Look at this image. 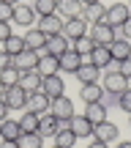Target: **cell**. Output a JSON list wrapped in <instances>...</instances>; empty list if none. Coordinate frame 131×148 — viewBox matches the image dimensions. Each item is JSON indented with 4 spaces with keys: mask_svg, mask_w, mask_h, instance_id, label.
Returning <instances> with one entry per match:
<instances>
[{
    "mask_svg": "<svg viewBox=\"0 0 131 148\" xmlns=\"http://www.w3.org/2000/svg\"><path fill=\"white\" fill-rule=\"evenodd\" d=\"M74 77H77L82 85H90V82H98V77H101V69H96L93 63H88V60H85V63L79 66L77 71H74Z\"/></svg>",
    "mask_w": 131,
    "mask_h": 148,
    "instance_id": "cell-19",
    "label": "cell"
},
{
    "mask_svg": "<svg viewBox=\"0 0 131 148\" xmlns=\"http://www.w3.org/2000/svg\"><path fill=\"white\" fill-rule=\"evenodd\" d=\"M16 143H19V148H41L44 145V137L38 132H22Z\"/></svg>",
    "mask_w": 131,
    "mask_h": 148,
    "instance_id": "cell-30",
    "label": "cell"
},
{
    "mask_svg": "<svg viewBox=\"0 0 131 148\" xmlns=\"http://www.w3.org/2000/svg\"><path fill=\"white\" fill-rule=\"evenodd\" d=\"M101 88H104V93H123L128 88V77H123L120 71H107Z\"/></svg>",
    "mask_w": 131,
    "mask_h": 148,
    "instance_id": "cell-7",
    "label": "cell"
},
{
    "mask_svg": "<svg viewBox=\"0 0 131 148\" xmlns=\"http://www.w3.org/2000/svg\"><path fill=\"white\" fill-rule=\"evenodd\" d=\"M128 8H131V3H128Z\"/></svg>",
    "mask_w": 131,
    "mask_h": 148,
    "instance_id": "cell-51",
    "label": "cell"
},
{
    "mask_svg": "<svg viewBox=\"0 0 131 148\" xmlns=\"http://www.w3.org/2000/svg\"><path fill=\"white\" fill-rule=\"evenodd\" d=\"M19 74L22 71H16L14 66L3 69V71H0V82H3V88H14V85H19Z\"/></svg>",
    "mask_w": 131,
    "mask_h": 148,
    "instance_id": "cell-33",
    "label": "cell"
},
{
    "mask_svg": "<svg viewBox=\"0 0 131 148\" xmlns=\"http://www.w3.org/2000/svg\"><path fill=\"white\" fill-rule=\"evenodd\" d=\"M88 38H90L93 44H98V47H109V44L115 41L112 27L107 25V22H93V25L88 27Z\"/></svg>",
    "mask_w": 131,
    "mask_h": 148,
    "instance_id": "cell-2",
    "label": "cell"
},
{
    "mask_svg": "<svg viewBox=\"0 0 131 148\" xmlns=\"http://www.w3.org/2000/svg\"><path fill=\"white\" fill-rule=\"evenodd\" d=\"M109 60H112L109 47H98V44H96V47H93V52L88 55V63H93L96 69H107V66H109Z\"/></svg>",
    "mask_w": 131,
    "mask_h": 148,
    "instance_id": "cell-22",
    "label": "cell"
},
{
    "mask_svg": "<svg viewBox=\"0 0 131 148\" xmlns=\"http://www.w3.org/2000/svg\"><path fill=\"white\" fill-rule=\"evenodd\" d=\"M63 36L68 38V41H77V38L88 36V22L82 19V16H74V19H63Z\"/></svg>",
    "mask_w": 131,
    "mask_h": 148,
    "instance_id": "cell-5",
    "label": "cell"
},
{
    "mask_svg": "<svg viewBox=\"0 0 131 148\" xmlns=\"http://www.w3.org/2000/svg\"><path fill=\"white\" fill-rule=\"evenodd\" d=\"M55 8H58V0H36V3H33V11H36V16L55 14Z\"/></svg>",
    "mask_w": 131,
    "mask_h": 148,
    "instance_id": "cell-34",
    "label": "cell"
},
{
    "mask_svg": "<svg viewBox=\"0 0 131 148\" xmlns=\"http://www.w3.org/2000/svg\"><path fill=\"white\" fill-rule=\"evenodd\" d=\"M123 74V77H128L131 79V58H126V60H120V69H117Z\"/></svg>",
    "mask_w": 131,
    "mask_h": 148,
    "instance_id": "cell-37",
    "label": "cell"
},
{
    "mask_svg": "<svg viewBox=\"0 0 131 148\" xmlns=\"http://www.w3.org/2000/svg\"><path fill=\"white\" fill-rule=\"evenodd\" d=\"M93 47H96V44L90 41L88 36H82V38H77V41H71V49H74V52H79L85 60H88V55L93 52Z\"/></svg>",
    "mask_w": 131,
    "mask_h": 148,
    "instance_id": "cell-32",
    "label": "cell"
},
{
    "mask_svg": "<svg viewBox=\"0 0 131 148\" xmlns=\"http://www.w3.org/2000/svg\"><path fill=\"white\" fill-rule=\"evenodd\" d=\"M36 71L41 74V77H52V74H60V58H55V55H49L47 49H41V52H38Z\"/></svg>",
    "mask_w": 131,
    "mask_h": 148,
    "instance_id": "cell-4",
    "label": "cell"
},
{
    "mask_svg": "<svg viewBox=\"0 0 131 148\" xmlns=\"http://www.w3.org/2000/svg\"><path fill=\"white\" fill-rule=\"evenodd\" d=\"M128 123H131V112H128Z\"/></svg>",
    "mask_w": 131,
    "mask_h": 148,
    "instance_id": "cell-48",
    "label": "cell"
},
{
    "mask_svg": "<svg viewBox=\"0 0 131 148\" xmlns=\"http://www.w3.org/2000/svg\"><path fill=\"white\" fill-rule=\"evenodd\" d=\"M11 22H16L19 27H33V22H36V11H33V5L16 3V5H14V16H11Z\"/></svg>",
    "mask_w": 131,
    "mask_h": 148,
    "instance_id": "cell-9",
    "label": "cell"
},
{
    "mask_svg": "<svg viewBox=\"0 0 131 148\" xmlns=\"http://www.w3.org/2000/svg\"><path fill=\"white\" fill-rule=\"evenodd\" d=\"M49 104H52V99H49L44 90H33V93H27V107L25 110L36 112V115H41V112L49 110Z\"/></svg>",
    "mask_w": 131,
    "mask_h": 148,
    "instance_id": "cell-10",
    "label": "cell"
},
{
    "mask_svg": "<svg viewBox=\"0 0 131 148\" xmlns=\"http://www.w3.org/2000/svg\"><path fill=\"white\" fill-rule=\"evenodd\" d=\"M22 49H25V41H22V36H19V33H11V36L3 41V52H8L11 58H14V55H19Z\"/></svg>",
    "mask_w": 131,
    "mask_h": 148,
    "instance_id": "cell-29",
    "label": "cell"
},
{
    "mask_svg": "<svg viewBox=\"0 0 131 148\" xmlns=\"http://www.w3.org/2000/svg\"><path fill=\"white\" fill-rule=\"evenodd\" d=\"M3 3H8V5H16V3H22V0H3Z\"/></svg>",
    "mask_w": 131,
    "mask_h": 148,
    "instance_id": "cell-46",
    "label": "cell"
},
{
    "mask_svg": "<svg viewBox=\"0 0 131 148\" xmlns=\"http://www.w3.org/2000/svg\"><path fill=\"white\" fill-rule=\"evenodd\" d=\"M22 41H25V49H33V52H41L44 44H47V36H44L38 27H33V30H27L25 36H22Z\"/></svg>",
    "mask_w": 131,
    "mask_h": 148,
    "instance_id": "cell-21",
    "label": "cell"
},
{
    "mask_svg": "<svg viewBox=\"0 0 131 148\" xmlns=\"http://www.w3.org/2000/svg\"><path fill=\"white\" fill-rule=\"evenodd\" d=\"M49 112H52V115L60 121V126H66L68 118H71L77 110H74V101L63 93V96H55V99H52V104H49Z\"/></svg>",
    "mask_w": 131,
    "mask_h": 148,
    "instance_id": "cell-1",
    "label": "cell"
},
{
    "mask_svg": "<svg viewBox=\"0 0 131 148\" xmlns=\"http://www.w3.org/2000/svg\"><path fill=\"white\" fill-rule=\"evenodd\" d=\"M85 118H88L90 123H101V121H107V107L101 104V101H93V104H85V112H82Z\"/></svg>",
    "mask_w": 131,
    "mask_h": 148,
    "instance_id": "cell-26",
    "label": "cell"
},
{
    "mask_svg": "<svg viewBox=\"0 0 131 148\" xmlns=\"http://www.w3.org/2000/svg\"><path fill=\"white\" fill-rule=\"evenodd\" d=\"M128 88H131V79H128Z\"/></svg>",
    "mask_w": 131,
    "mask_h": 148,
    "instance_id": "cell-49",
    "label": "cell"
},
{
    "mask_svg": "<svg viewBox=\"0 0 131 148\" xmlns=\"http://www.w3.org/2000/svg\"><path fill=\"white\" fill-rule=\"evenodd\" d=\"M104 14H107V5L104 3H93V5H82V19L85 22H90V25H93V22H101L104 19Z\"/></svg>",
    "mask_w": 131,
    "mask_h": 148,
    "instance_id": "cell-25",
    "label": "cell"
},
{
    "mask_svg": "<svg viewBox=\"0 0 131 148\" xmlns=\"http://www.w3.org/2000/svg\"><path fill=\"white\" fill-rule=\"evenodd\" d=\"M36 27L49 38V36H58V33L63 30V19H60L58 14H47V16H38V25Z\"/></svg>",
    "mask_w": 131,
    "mask_h": 148,
    "instance_id": "cell-11",
    "label": "cell"
},
{
    "mask_svg": "<svg viewBox=\"0 0 131 148\" xmlns=\"http://www.w3.org/2000/svg\"><path fill=\"white\" fill-rule=\"evenodd\" d=\"M88 148H109V143H101V140H93Z\"/></svg>",
    "mask_w": 131,
    "mask_h": 148,
    "instance_id": "cell-43",
    "label": "cell"
},
{
    "mask_svg": "<svg viewBox=\"0 0 131 148\" xmlns=\"http://www.w3.org/2000/svg\"><path fill=\"white\" fill-rule=\"evenodd\" d=\"M41 90L49 96V99H55V96H63V93H66V82H63L60 74H52V77H44Z\"/></svg>",
    "mask_w": 131,
    "mask_h": 148,
    "instance_id": "cell-15",
    "label": "cell"
},
{
    "mask_svg": "<svg viewBox=\"0 0 131 148\" xmlns=\"http://www.w3.org/2000/svg\"><path fill=\"white\" fill-rule=\"evenodd\" d=\"M55 14H58L60 19H74V16L82 14V3H79V0H58Z\"/></svg>",
    "mask_w": 131,
    "mask_h": 148,
    "instance_id": "cell-16",
    "label": "cell"
},
{
    "mask_svg": "<svg viewBox=\"0 0 131 148\" xmlns=\"http://www.w3.org/2000/svg\"><path fill=\"white\" fill-rule=\"evenodd\" d=\"M11 16H14V5L0 0V22H11Z\"/></svg>",
    "mask_w": 131,
    "mask_h": 148,
    "instance_id": "cell-36",
    "label": "cell"
},
{
    "mask_svg": "<svg viewBox=\"0 0 131 148\" xmlns=\"http://www.w3.org/2000/svg\"><path fill=\"white\" fill-rule=\"evenodd\" d=\"M68 129L77 134V140H79V137H90V134H93V123H90L85 115H77V112L68 118Z\"/></svg>",
    "mask_w": 131,
    "mask_h": 148,
    "instance_id": "cell-14",
    "label": "cell"
},
{
    "mask_svg": "<svg viewBox=\"0 0 131 148\" xmlns=\"http://www.w3.org/2000/svg\"><path fill=\"white\" fill-rule=\"evenodd\" d=\"M0 148H19L16 140H0Z\"/></svg>",
    "mask_w": 131,
    "mask_h": 148,
    "instance_id": "cell-41",
    "label": "cell"
},
{
    "mask_svg": "<svg viewBox=\"0 0 131 148\" xmlns=\"http://www.w3.org/2000/svg\"><path fill=\"white\" fill-rule=\"evenodd\" d=\"M109 55H112V60L131 58V41H128V38H115V41L109 44Z\"/></svg>",
    "mask_w": 131,
    "mask_h": 148,
    "instance_id": "cell-23",
    "label": "cell"
},
{
    "mask_svg": "<svg viewBox=\"0 0 131 148\" xmlns=\"http://www.w3.org/2000/svg\"><path fill=\"white\" fill-rule=\"evenodd\" d=\"M82 5H93V3H101V0H79Z\"/></svg>",
    "mask_w": 131,
    "mask_h": 148,
    "instance_id": "cell-45",
    "label": "cell"
},
{
    "mask_svg": "<svg viewBox=\"0 0 131 148\" xmlns=\"http://www.w3.org/2000/svg\"><path fill=\"white\" fill-rule=\"evenodd\" d=\"M52 148H58V145H52Z\"/></svg>",
    "mask_w": 131,
    "mask_h": 148,
    "instance_id": "cell-50",
    "label": "cell"
},
{
    "mask_svg": "<svg viewBox=\"0 0 131 148\" xmlns=\"http://www.w3.org/2000/svg\"><path fill=\"white\" fill-rule=\"evenodd\" d=\"M120 27H123V36H126V38H128V41H131V16H128V19H126V22H123V25H120Z\"/></svg>",
    "mask_w": 131,
    "mask_h": 148,
    "instance_id": "cell-40",
    "label": "cell"
},
{
    "mask_svg": "<svg viewBox=\"0 0 131 148\" xmlns=\"http://www.w3.org/2000/svg\"><path fill=\"white\" fill-rule=\"evenodd\" d=\"M8 66H11V55L0 49V71H3V69H8Z\"/></svg>",
    "mask_w": 131,
    "mask_h": 148,
    "instance_id": "cell-39",
    "label": "cell"
},
{
    "mask_svg": "<svg viewBox=\"0 0 131 148\" xmlns=\"http://www.w3.org/2000/svg\"><path fill=\"white\" fill-rule=\"evenodd\" d=\"M36 63H38V52H33V49H22L19 55L11 58V66H14L16 71H33Z\"/></svg>",
    "mask_w": 131,
    "mask_h": 148,
    "instance_id": "cell-8",
    "label": "cell"
},
{
    "mask_svg": "<svg viewBox=\"0 0 131 148\" xmlns=\"http://www.w3.org/2000/svg\"><path fill=\"white\" fill-rule=\"evenodd\" d=\"M58 129H60V121H58L49 110L38 115V134H41V137H55Z\"/></svg>",
    "mask_w": 131,
    "mask_h": 148,
    "instance_id": "cell-13",
    "label": "cell"
},
{
    "mask_svg": "<svg viewBox=\"0 0 131 148\" xmlns=\"http://www.w3.org/2000/svg\"><path fill=\"white\" fill-rule=\"evenodd\" d=\"M79 96H82V101H85V104H93V101H101V99H104V88H101L98 82L82 85V90H79Z\"/></svg>",
    "mask_w": 131,
    "mask_h": 148,
    "instance_id": "cell-27",
    "label": "cell"
},
{
    "mask_svg": "<svg viewBox=\"0 0 131 148\" xmlns=\"http://www.w3.org/2000/svg\"><path fill=\"white\" fill-rule=\"evenodd\" d=\"M117 107L126 110V112H131V88H126L120 96H117Z\"/></svg>",
    "mask_w": 131,
    "mask_h": 148,
    "instance_id": "cell-35",
    "label": "cell"
},
{
    "mask_svg": "<svg viewBox=\"0 0 131 148\" xmlns=\"http://www.w3.org/2000/svg\"><path fill=\"white\" fill-rule=\"evenodd\" d=\"M19 126H22V132H38V115L30 112V110H25L22 118H19Z\"/></svg>",
    "mask_w": 131,
    "mask_h": 148,
    "instance_id": "cell-31",
    "label": "cell"
},
{
    "mask_svg": "<svg viewBox=\"0 0 131 148\" xmlns=\"http://www.w3.org/2000/svg\"><path fill=\"white\" fill-rule=\"evenodd\" d=\"M3 101H5V107L8 110H25L27 107V90H22L19 85H14V88H5V93H3Z\"/></svg>",
    "mask_w": 131,
    "mask_h": 148,
    "instance_id": "cell-6",
    "label": "cell"
},
{
    "mask_svg": "<svg viewBox=\"0 0 131 148\" xmlns=\"http://www.w3.org/2000/svg\"><path fill=\"white\" fill-rule=\"evenodd\" d=\"M115 148H131V140H123V143H117Z\"/></svg>",
    "mask_w": 131,
    "mask_h": 148,
    "instance_id": "cell-44",
    "label": "cell"
},
{
    "mask_svg": "<svg viewBox=\"0 0 131 148\" xmlns=\"http://www.w3.org/2000/svg\"><path fill=\"white\" fill-rule=\"evenodd\" d=\"M128 16H131L128 3H112L109 8H107V14H104V19H101V22H107L109 27H120Z\"/></svg>",
    "mask_w": 131,
    "mask_h": 148,
    "instance_id": "cell-3",
    "label": "cell"
},
{
    "mask_svg": "<svg viewBox=\"0 0 131 148\" xmlns=\"http://www.w3.org/2000/svg\"><path fill=\"white\" fill-rule=\"evenodd\" d=\"M93 137L101 140V143H109V140H117V137H120V129H117L112 121H101V123H96V126H93Z\"/></svg>",
    "mask_w": 131,
    "mask_h": 148,
    "instance_id": "cell-12",
    "label": "cell"
},
{
    "mask_svg": "<svg viewBox=\"0 0 131 148\" xmlns=\"http://www.w3.org/2000/svg\"><path fill=\"white\" fill-rule=\"evenodd\" d=\"M19 134H22L19 121H14V118L0 121V140H19Z\"/></svg>",
    "mask_w": 131,
    "mask_h": 148,
    "instance_id": "cell-24",
    "label": "cell"
},
{
    "mask_svg": "<svg viewBox=\"0 0 131 148\" xmlns=\"http://www.w3.org/2000/svg\"><path fill=\"white\" fill-rule=\"evenodd\" d=\"M44 49H47L49 55H55V58H60V55H63L66 49H71V41H68L63 33H58V36H49V38H47Z\"/></svg>",
    "mask_w": 131,
    "mask_h": 148,
    "instance_id": "cell-17",
    "label": "cell"
},
{
    "mask_svg": "<svg viewBox=\"0 0 131 148\" xmlns=\"http://www.w3.org/2000/svg\"><path fill=\"white\" fill-rule=\"evenodd\" d=\"M85 63V58L79 52H74V49H66L63 55H60V71H68V74H74L79 69V66Z\"/></svg>",
    "mask_w": 131,
    "mask_h": 148,
    "instance_id": "cell-20",
    "label": "cell"
},
{
    "mask_svg": "<svg viewBox=\"0 0 131 148\" xmlns=\"http://www.w3.org/2000/svg\"><path fill=\"white\" fill-rule=\"evenodd\" d=\"M8 118V107H5V101L0 99V121H5Z\"/></svg>",
    "mask_w": 131,
    "mask_h": 148,
    "instance_id": "cell-42",
    "label": "cell"
},
{
    "mask_svg": "<svg viewBox=\"0 0 131 148\" xmlns=\"http://www.w3.org/2000/svg\"><path fill=\"white\" fill-rule=\"evenodd\" d=\"M3 93H5V88H3V82H0V99H3Z\"/></svg>",
    "mask_w": 131,
    "mask_h": 148,
    "instance_id": "cell-47",
    "label": "cell"
},
{
    "mask_svg": "<svg viewBox=\"0 0 131 148\" xmlns=\"http://www.w3.org/2000/svg\"><path fill=\"white\" fill-rule=\"evenodd\" d=\"M41 82H44V77H41L36 69H33V71H22V74H19V88H22V90H27V93H33V90H41Z\"/></svg>",
    "mask_w": 131,
    "mask_h": 148,
    "instance_id": "cell-18",
    "label": "cell"
},
{
    "mask_svg": "<svg viewBox=\"0 0 131 148\" xmlns=\"http://www.w3.org/2000/svg\"><path fill=\"white\" fill-rule=\"evenodd\" d=\"M74 143H77V134L68 129V123L55 132V145H58V148H74Z\"/></svg>",
    "mask_w": 131,
    "mask_h": 148,
    "instance_id": "cell-28",
    "label": "cell"
},
{
    "mask_svg": "<svg viewBox=\"0 0 131 148\" xmlns=\"http://www.w3.org/2000/svg\"><path fill=\"white\" fill-rule=\"evenodd\" d=\"M8 36H11V27H8V22H0V44H3Z\"/></svg>",
    "mask_w": 131,
    "mask_h": 148,
    "instance_id": "cell-38",
    "label": "cell"
}]
</instances>
